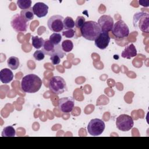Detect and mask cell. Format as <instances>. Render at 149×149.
Wrapping results in <instances>:
<instances>
[{
  "instance_id": "d4e9b609",
  "label": "cell",
  "mask_w": 149,
  "mask_h": 149,
  "mask_svg": "<svg viewBox=\"0 0 149 149\" xmlns=\"http://www.w3.org/2000/svg\"><path fill=\"white\" fill-rule=\"evenodd\" d=\"M49 40L55 45H58L62 40V36L60 33H54L50 36Z\"/></svg>"
},
{
  "instance_id": "4316f807",
  "label": "cell",
  "mask_w": 149,
  "mask_h": 149,
  "mask_svg": "<svg viewBox=\"0 0 149 149\" xmlns=\"http://www.w3.org/2000/svg\"><path fill=\"white\" fill-rule=\"evenodd\" d=\"M33 57L34 59L37 61H42V59H44L45 57V54L42 51V50H37L35 51V52L33 54Z\"/></svg>"
},
{
  "instance_id": "7402d4cb",
  "label": "cell",
  "mask_w": 149,
  "mask_h": 149,
  "mask_svg": "<svg viewBox=\"0 0 149 149\" xmlns=\"http://www.w3.org/2000/svg\"><path fill=\"white\" fill-rule=\"evenodd\" d=\"M61 47L64 52H69L73 48V44L71 40H66L63 41L61 44Z\"/></svg>"
},
{
  "instance_id": "44dd1931",
  "label": "cell",
  "mask_w": 149,
  "mask_h": 149,
  "mask_svg": "<svg viewBox=\"0 0 149 149\" xmlns=\"http://www.w3.org/2000/svg\"><path fill=\"white\" fill-rule=\"evenodd\" d=\"M16 130L12 126H8L3 128L1 136L2 137H15Z\"/></svg>"
},
{
  "instance_id": "5bb4252c",
  "label": "cell",
  "mask_w": 149,
  "mask_h": 149,
  "mask_svg": "<svg viewBox=\"0 0 149 149\" xmlns=\"http://www.w3.org/2000/svg\"><path fill=\"white\" fill-rule=\"evenodd\" d=\"M59 45H55L49 40H47L45 41L44 44L42 47V51L44 53L45 55L51 56L56 52Z\"/></svg>"
},
{
  "instance_id": "cb8c5ba5",
  "label": "cell",
  "mask_w": 149,
  "mask_h": 149,
  "mask_svg": "<svg viewBox=\"0 0 149 149\" xmlns=\"http://www.w3.org/2000/svg\"><path fill=\"white\" fill-rule=\"evenodd\" d=\"M31 0H17V5L19 8L24 10L31 8Z\"/></svg>"
},
{
  "instance_id": "603a6c76",
  "label": "cell",
  "mask_w": 149,
  "mask_h": 149,
  "mask_svg": "<svg viewBox=\"0 0 149 149\" xmlns=\"http://www.w3.org/2000/svg\"><path fill=\"white\" fill-rule=\"evenodd\" d=\"M74 21L69 16H67L63 19V27L65 30L72 29L74 27Z\"/></svg>"
},
{
  "instance_id": "2e32d148",
  "label": "cell",
  "mask_w": 149,
  "mask_h": 149,
  "mask_svg": "<svg viewBox=\"0 0 149 149\" xmlns=\"http://www.w3.org/2000/svg\"><path fill=\"white\" fill-rule=\"evenodd\" d=\"M13 79V73L11 70L5 68L0 71V80L2 83L8 84Z\"/></svg>"
},
{
  "instance_id": "6da1fadb",
  "label": "cell",
  "mask_w": 149,
  "mask_h": 149,
  "mask_svg": "<svg viewBox=\"0 0 149 149\" xmlns=\"http://www.w3.org/2000/svg\"><path fill=\"white\" fill-rule=\"evenodd\" d=\"M42 80L35 74H29L22 78L21 81L22 90L27 93H35L41 87Z\"/></svg>"
},
{
  "instance_id": "8992f818",
  "label": "cell",
  "mask_w": 149,
  "mask_h": 149,
  "mask_svg": "<svg viewBox=\"0 0 149 149\" xmlns=\"http://www.w3.org/2000/svg\"><path fill=\"white\" fill-rule=\"evenodd\" d=\"M134 125L133 118L126 114H121L116 119V127L120 131L127 132L130 130Z\"/></svg>"
},
{
  "instance_id": "3957f363",
  "label": "cell",
  "mask_w": 149,
  "mask_h": 149,
  "mask_svg": "<svg viewBox=\"0 0 149 149\" xmlns=\"http://www.w3.org/2000/svg\"><path fill=\"white\" fill-rule=\"evenodd\" d=\"M134 27L139 29L141 31L146 33L149 32V15L146 12H137L133 18Z\"/></svg>"
},
{
  "instance_id": "7c38bea8",
  "label": "cell",
  "mask_w": 149,
  "mask_h": 149,
  "mask_svg": "<svg viewBox=\"0 0 149 149\" xmlns=\"http://www.w3.org/2000/svg\"><path fill=\"white\" fill-rule=\"evenodd\" d=\"M94 41L95 45L97 48L101 49L107 48L110 42V37L108 33L101 31Z\"/></svg>"
},
{
  "instance_id": "5b68a950",
  "label": "cell",
  "mask_w": 149,
  "mask_h": 149,
  "mask_svg": "<svg viewBox=\"0 0 149 149\" xmlns=\"http://www.w3.org/2000/svg\"><path fill=\"white\" fill-rule=\"evenodd\" d=\"M105 127V123L101 119L95 118L91 119L88 124L87 131L88 133L93 136H98L101 135Z\"/></svg>"
},
{
  "instance_id": "ac0fdd59",
  "label": "cell",
  "mask_w": 149,
  "mask_h": 149,
  "mask_svg": "<svg viewBox=\"0 0 149 149\" xmlns=\"http://www.w3.org/2000/svg\"><path fill=\"white\" fill-rule=\"evenodd\" d=\"M21 17L26 22L31 20L34 18V13L33 10V8L27 9L22 10L20 13Z\"/></svg>"
},
{
  "instance_id": "7a4b0ae2",
  "label": "cell",
  "mask_w": 149,
  "mask_h": 149,
  "mask_svg": "<svg viewBox=\"0 0 149 149\" xmlns=\"http://www.w3.org/2000/svg\"><path fill=\"white\" fill-rule=\"evenodd\" d=\"M81 34L83 37L89 41H95L101 32L97 22L95 21L86 22L80 29Z\"/></svg>"
},
{
  "instance_id": "4fadbf2b",
  "label": "cell",
  "mask_w": 149,
  "mask_h": 149,
  "mask_svg": "<svg viewBox=\"0 0 149 149\" xmlns=\"http://www.w3.org/2000/svg\"><path fill=\"white\" fill-rule=\"evenodd\" d=\"M48 6L43 2H37L33 6V10L38 17H45L48 12Z\"/></svg>"
},
{
  "instance_id": "9c48e42d",
  "label": "cell",
  "mask_w": 149,
  "mask_h": 149,
  "mask_svg": "<svg viewBox=\"0 0 149 149\" xmlns=\"http://www.w3.org/2000/svg\"><path fill=\"white\" fill-rule=\"evenodd\" d=\"M12 28L17 32H26L27 29V23L19 14H16L12 17L10 22Z\"/></svg>"
},
{
  "instance_id": "ba28073f",
  "label": "cell",
  "mask_w": 149,
  "mask_h": 149,
  "mask_svg": "<svg viewBox=\"0 0 149 149\" xmlns=\"http://www.w3.org/2000/svg\"><path fill=\"white\" fill-rule=\"evenodd\" d=\"M63 19V17L59 15L51 16L47 21V25L49 29L55 33H59L62 31L64 29Z\"/></svg>"
},
{
  "instance_id": "d6986e66",
  "label": "cell",
  "mask_w": 149,
  "mask_h": 149,
  "mask_svg": "<svg viewBox=\"0 0 149 149\" xmlns=\"http://www.w3.org/2000/svg\"><path fill=\"white\" fill-rule=\"evenodd\" d=\"M8 66L12 70H16L19 66V60L16 56H10L7 61Z\"/></svg>"
},
{
  "instance_id": "ffe728a7",
  "label": "cell",
  "mask_w": 149,
  "mask_h": 149,
  "mask_svg": "<svg viewBox=\"0 0 149 149\" xmlns=\"http://www.w3.org/2000/svg\"><path fill=\"white\" fill-rule=\"evenodd\" d=\"M45 41L41 37L38 36H32L31 37V44L36 49H40L42 47Z\"/></svg>"
},
{
  "instance_id": "30bf717a",
  "label": "cell",
  "mask_w": 149,
  "mask_h": 149,
  "mask_svg": "<svg viewBox=\"0 0 149 149\" xmlns=\"http://www.w3.org/2000/svg\"><path fill=\"white\" fill-rule=\"evenodd\" d=\"M97 23L101 28V31L109 32L112 30L114 22L113 18L107 15H103L100 17Z\"/></svg>"
},
{
  "instance_id": "9a60e30c",
  "label": "cell",
  "mask_w": 149,
  "mask_h": 149,
  "mask_svg": "<svg viewBox=\"0 0 149 149\" xmlns=\"http://www.w3.org/2000/svg\"><path fill=\"white\" fill-rule=\"evenodd\" d=\"M137 55V49L133 44L127 45L122 51L121 56L123 58L130 59Z\"/></svg>"
},
{
  "instance_id": "e0dca14e",
  "label": "cell",
  "mask_w": 149,
  "mask_h": 149,
  "mask_svg": "<svg viewBox=\"0 0 149 149\" xmlns=\"http://www.w3.org/2000/svg\"><path fill=\"white\" fill-rule=\"evenodd\" d=\"M65 54V52L62 50L61 46L59 45L56 52L50 56V60L51 61L52 63L54 65H58L61 62V59L63 58Z\"/></svg>"
},
{
  "instance_id": "83f0119b",
  "label": "cell",
  "mask_w": 149,
  "mask_h": 149,
  "mask_svg": "<svg viewBox=\"0 0 149 149\" xmlns=\"http://www.w3.org/2000/svg\"><path fill=\"white\" fill-rule=\"evenodd\" d=\"M62 35L66 38H73L74 36V30L73 29L66 30L62 31Z\"/></svg>"
},
{
  "instance_id": "484cf974",
  "label": "cell",
  "mask_w": 149,
  "mask_h": 149,
  "mask_svg": "<svg viewBox=\"0 0 149 149\" xmlns=\"http://www.w3.org/2000/svg\"><path fill=\"white\" fill-rule=\"evenodd\" d=\"M86 22V19L83 16H77L74 22V25L77 28H81Z\"/></svg>"
},
{
  "instance_id": "8fae6325",
  "label": "cell",
  "mask_w": 149,
  "mask_h": 149,
  "mask_svg": "<svg viewBox=\"0 0 149 149\" xmlns=\"http://www.w3.org/2000/svg\"><path fill=\"white\" fill-rule=\"evenodd\" d=\"M74 101L72 97H63L59 100L58 107L63 113H69L73 109Z\"/></svg>"
},
{
  "instance_id": "52a82bcc",
  "label": "cell",
  "mask_w": 149,
  "mask_h": 149,
  "mask_svg": "<svg viewBox=\"0 0 149 149\" xmlns=\"http://www.w3.org/2000/svg\"><path fill=\"white\" fill-rule=\"evenodd\" d=\"M111 31L113 36L118 39L127 37L129 35V29L127 25L122 20H119L114 23Z\"/></svg>"
},
{
  "instance_id": "277c9868",
  "label": "cell",
  "mask_w": 149,
  "mask_h": 149,
  "mask_svg": "<svg viewBox=\"0 0 149 149\" xmlns=\"http://www.w3.org/2000/svg\"><path fill=\"white\" fill-rule=\"evenodd\" d=\"M48 87L49 90L56 95L61 94L67 90L65 80L61 76H53L49 81Z\"/></svg>"
}]
</instances>
